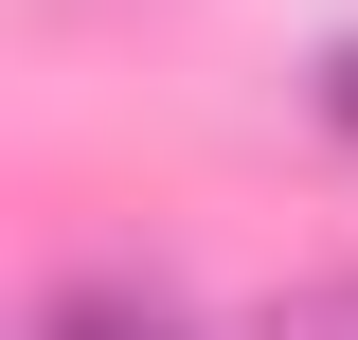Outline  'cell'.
I'll return each instance as SVG.
<instances>
[{
	"mask_svg": "<svg viewBox=\"0 0 358 340\" xmlns=\"http://www.w3.org/2000/svg\"><path fill=\"white\" fill-rule=\"evenodd\" d=\"M251 340H358V269H305V287H268Z\"/></svg>",
	"mask_w": 358,
	"mask_h": 340,
	"instance_id": "2",
	"label": "cell"
},
{
	"mask_svg": "<svg viewBox=\"0 0 358 340\" xmlns=\"http://www.w3.org/2000/svg\"><path fill=\"white\" fill-rule=\"evenodd\" d=\"M322 126H341V143H358V36H341V54H322Z\"/></svg>",
	"mask_w": 358,
	"mask_h": 340,
	"instance_id": "3",
	"label": "cell"
},
{
	"mask_svg": "<svg viewBox=\"0 0 358 340\" xmlns=\"http://www.w3.org/2000/svg\"><path fill=\"white\" fill-rule=\"evenodd\" d=\"M36 340H197V304H179L143 251H90V269L36 287Z\"/></svg>",
	"mask_w": 358,
	"mask_h": 340,
	"instance_id": "1",
	"label": "cell"
}]
</instances>
